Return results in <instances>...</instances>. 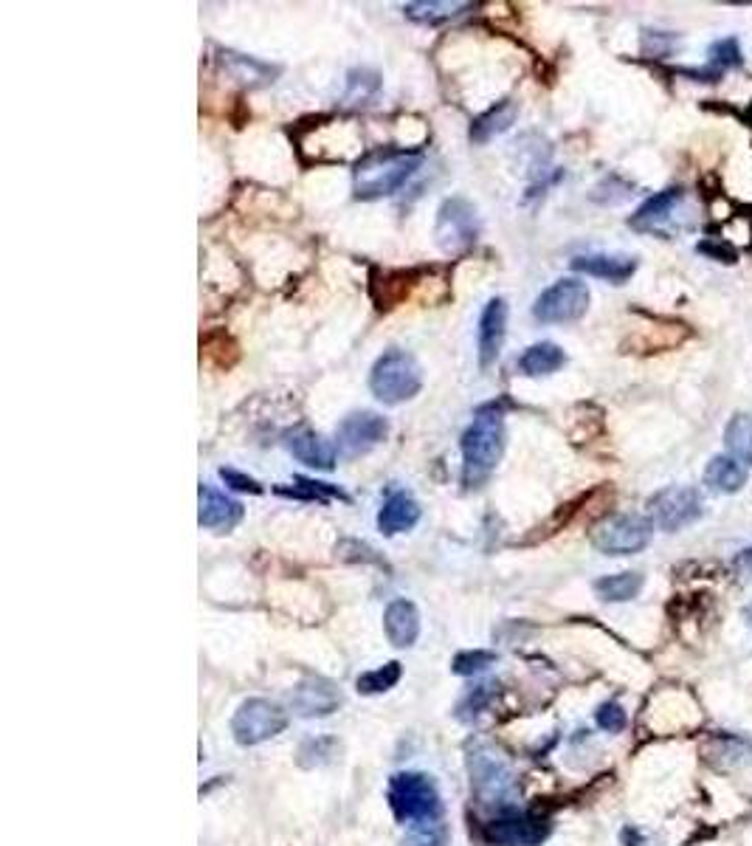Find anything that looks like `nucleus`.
Wrapping results in <instances>:
<instances>
[{"label": "nucleus", "instance_id": "nucleus-18", "mask_svg": "<svg viewBox=\"0 0 752 846\" xmlns=\"http://www.w3.org/2000/svg\"><path fill=\"white\" fill-rule=\"evenodd\" d=\"M471 776H474V787L480 793V799L496 801L510 790V773L508 768L494 757V753L476 751L471 757Z\"/></svg>", "mask_w": 752, "mask_h": 846}, {"label": "nucleus", "instance_id": "nucleus-29", "mask_svg": "<svg viewBox=\"0 0 752 846\" xmlns=\"http://www.w3.org/2000/svg\"><path fill=\"white\" fill-rule=\"evenodd\" d=\"M380 90V76L369 69H355L347 74V105H366Z\"/></svg>", "mask_w": 752, "mask_h": 846}, {"label": "nucleus", "instance_id": "nucleus-8", "mask_svg": "<svg viewBox=\"0 0 752 846\" xmlns=\"http://www.w3.org/2000/svg\"><path fill=\"white\" fill-rule=\"evenodd\" d=\"M288 725V714L271 700H245L231 720V730L240 745H259L265 739L282 734Z\"/></svg>", "mask_w": 752, "mask_h": 846}, {"label": "nucleus", "instance_id": "nucleus-20", "mask_svg": "<svg viewBox=\"0 0 752 846\" xmlns=\"http://www.w3.org/2000/svg\"><path fill=\"white\" fill-rule=\"evenodd\" d=\"M384 627H387V638L395 646H412V643L417 641V634H421V615H417V607L407 599L392 601L387 607V615H384Z\"/></svg>", "mask_w": 752, "mask_h": 846}, {"label": "nucleus", "instance_id": "nucleus-27", "mask_svg": "<svg viewBox=\"0 0 752 846\" xmlns=\"http://www.w3.org/2000/svg\"><path fill=\"white\" fill-rule=\"evenodd\" d=\"M468 9H471V3H448V0L437 3V0H432V3H407V7H403V14L414 23L437 26V23L454 21V17H460V14L468 12Z\"/></svg>", "mask_w": 752, "mask_h": 846}, {"label": "nucleus", "instance_id": "nucleus-22", "mask_svg": "<svg viewBox=\"0 0 752 846\" xmlns=\"http://www.w3.org/2000/svg\"><path fill=\"white\" fill-rule=\"evenodd\" d=\"M747 466L739 460H732L730 455H716L711 463L705 466V485L716 494H736L744 488L747 483Z\"/></svg>", "mask_w": 752, "mask_h": 846}, {"label": "nucleus", "instance_id": "nucleus-3", "mask_svg": "<svg viewBox=\"0 0 752 846\" xmlns=\"http://www.w3.org/2000/svg\"><path fill=\"white\" fill-rule=\"evenodd\" d=\"M423 387V373L421 364L414 362V355L407 350H387L380 355L378 362L373 364V373H369V389L378 401L389 403H403L412 401Z\"/></svg>", "mask_w": 752, "mask_h": 846}, {"label": "nucleus", "instance_id": "nucleus-12", "mask_svg": "<svg viewBox=\"0 0 752 846\" xmlns=\"http://www.w3.org/2000/svg\"><path fill=\"white\" fill-rule=\"evenodd\" d=\"M684 190L682 186H668V190L651 195L643 206L629 218V226L634 232L643 234H671L674 211L682 206Z\"/></svg>", "mask_w": 752, "mask_h": 846}, {"label": "nucleus", "instance_id": "nucleus-25", "mask_svg": "<svg viewBox=\"0 0 752 846\" xmlns=\"http://www.w3.org/2000/svg\"><path fill=\"white\" fill-rule=\"evenodd\" d=\"M725 446L727 455L732 460H739L741 466L750 469L752 466V415L750 412H739L732 415L725 426Z\"/></svg>", "mask_w": 752, "mask_h": 846}, {"label": "nucleus", "instance_id": "nucleus-34", "mask_svg": "<svg viewBox=\"0 0 752 846\" xmlns=\"http://www.w3.org/2000/svg\"><path fill=\"white\" fill-rule=\"evenodd\" d=\"M496 655L494 652H485V649H476V652H460L454 657V672L457 675H476V672L494 666Z\"/></svg>", "mask_w": 752, "mask_h": 846}, {"label": "nucleus", "instance_id": "nucleus-31", "mask_svg": "<svg viewBox=\"0 0 752 846\" xmlns=\"http://www.w3.org/2000/svg\"><path fill=\"white\" fill-rule=\"evenodd\" d=\"M403 846H448V830L440 821H417L403 838Z\"/></svg>", "mask_w": 752, "mask_h": 846}, {"label": "nucleus", "instance_id": "nucleus-30", "mask_svg": "<svg viewBox=\"0 0 752 846\" xmlns=\"http://www.w3.org/2000/svg\"><path fill=\"white\" fill-rule=\"evenodd\" d=\"M277 494H282V497H296V499H319V503H325L327 497L347 499V494L341 492L339 485L316 483V480H307V478H296V485H293V488H277Z\"/></svg>", "mask_w": 752, "mask_h": 846}, {"label": "nucleus", "instance_id": "nucleus-32", "mask_svg": "<svg viewBox=\"0 0 752 846\" xmlns=\"http://www.w3.org/2000/svg\"><path fill=\"white\" fill-rule=\"evenodd\" d=\"M400 680V663H387L384 669L366 672L359 677V691L361 694H380V691H389L395 682Z\"/></svg>", "mask_w": 752, "mask_h": 846}, {"label": "nucleus", "instance_id": "nucleus-33", "mask_svg": "<svg viewBox=\"0 0 752 846\" xmlns=\"http://www.w3.org/2000/svg\"><path fill=\"white\" fill-rule=\"evenodd\" d=\"M711 65L716 69V74H721L725 69H739L741 65V48L736 37H725L711 46Z\"/></svg>", "mask_w": 752, "mask_h": 846}, {"label": "nucleus", "instance_id": "nucleus-36", "mask_svg": "<svg viewBox=\"0 0 752 846\" xmlns=\"http://www.w3.org/2000/svg\"><path fill=\"white\" fill-rule=\"evenodd\" d=\"M220 478H223V483L229 485V488H234V492L263 494V485H259L254 478H248V474H243V471H238V469H220Z\"/></svg>", "mask_w": 752, "mask_h": 846}, {"label": "nucleus", "instance_id": "nucleus-10", "mask_svg": "<svg viewBox=\"0 0 752 846\" xmlns=\"http://www.w3.org/2000/svg\"><path fill=\"white\" fill-rule=\"evenodd\" d=\"M389 435V421L380 418L378 412H350L344 421L339 423V451L344 458H359Z\"/></svg>", "mask_w": 752, "mask_h": 846}, {"label": "nucleus", "instance_id": "nucleus-14", "mask_svg": "<svg viewBox=\"0 0 752 846\" xmlns=\"http://www.w3.org/2000/svg\"><path fill=\"white\" fill-rule=\"evenodd\" d=\"M291 705L302 717H327L341 705V694L330 680L311 677L299 682V689L291 694Z\"/></svg>", "mask_w": 752, "mask_h": 846}, {"label": "nucleus", "instance_id": "nucleus-38", "mask_svg": "<svg viewBox=\"0 0 752 846\" xmlns=\"http://www.w3.org/2000/svg\"><path fill=\"white\" fill-rule=\"evenodd\" d=\"M732 567H736V573H739L741 579L752 581V547H744L741 553H736Z\"/></svg>", "mask_w": 752, "mask_h": 846}, {"label": "nucleus", "instance_id": "nucleus-15", "mask_svg": "<svg viewBox=\"0 0 752 846\" xmlns=\"http://www.w3.org/2000/svg\"><path fill=\"white\" fill-rule=\"evenodd\" d=\"M197 503H201L197 522L204 528H211V531H231L243 519V506L238 499L226 497L223 492H217L211 485H201Z\"/></svg>", "mask_w": 752, "mask_h": 846}, {"label": "nucleus", "instance_id": "nucleus-7", "mask_svg": "<svg viewBox=\"0 0 752 846\" xmlns=\"http://www.w3.org/2000/svg\"><path fill=\"white\" fill-rule=\"evenodd\" d=\"M590 307V288L586 282L567 277L558 280L544 291L533 305V316L544 325H567V322H578Z\"/></svg>", "mask_w": 752, "mask_h": 846}, {"label": "nucleus", "instance_id": "nucleus-24", "mask_svg": "<svg viewBox=\"0 0 752 846\" xmlns=\"http://www.w3.org/2000/svg\"><path fill=\"white\" fill-rule=\"evenodd\" d=\"M705 759L718 768V771H730L736 764H744L752 759V742L744 737H732V734H721L713 737L705 748Z\"/></svg>", "mask_w": 752, "mask_h": 846}, {"label": "nucleus", "instance_id": "nucleus-13", "mask_svg": "<svg viewBox=\"0 0 752 846\" xmlns=\"http://www.w3.org/2000/svg\"><path fill=\"white\" fill-rule=\"evenodd\" d=\"M505 334H508V302L501 297H494V300H488V305L482 307L480 330H476V350H480V364L485 370L499 359Z\"/></svg>", "mask_w": 752, "mask_h": 846}, {"label": "nucleus", "instance_id": "nucleus-11", "mask_svg": "<svg viewBox=\"0 0 752 846\" xmlns=\"http://www.w3.org/2000/svg\"><path fill=\"white\" fill-rule=\"evenodd\" d=\"M549 835V821L524 810H501L488 824V838L501 846H538Z\"/></svg>", "mask_w": 752, "mask_h": 846}, {"label": "nucleus", "instance_id": "nucleus-19", "mask_svg": "<svg viewBox=\"0 0 752 846\" xmlns=\"http://www.w3.org/2000/svg\"><path fill=\"white\" fill-rule=\"evenodd\" d=\"M417 519H421V506H417V499L407 492H395L384 499V508L378 513V528L387 536H395V533H407L417 525Z\"/></svg>", "mask_w": 752, "mask_h": 846}, {"label": "nucleus", "instance_id": "nucleus-21", "mask_svg": "<svg viewBox=\"0 0 752 846\" xmlns=\"http://www.w3.org/2000/svg\"><path fill=\"white\" fill-rule=\"evenodd\" d=\"M516 117H519V105L513 99H505V102L494 105L490 110H485L482 117L474 119L471 124V142L474 144H488L490 138L501 136L513 128Z\"/></svg>", "mask_w": 752, "mask_h": 846}, {"label": "nucleus", "instance_id": "nucleus-16", "mask_svg": "<svg viewBox=\"0 0 752 846\" xmlns=\"http://www.w3.org/2000/svg\"><path fill=\"white\" fill-rule=\"evenodd\" d=\"M572 268L578 274L595 277V280L623 286L638 271V259L629 257V254H581V257L572 259Z\"/></svg>", "mask_w": 752, "mask_h": 846}, {"label": "nucleus", "instance_id": "nucleus-26", "mask_svg": "<svg viewBox=\"0 0 752 846\" xmlns=\"http://www.w3.org/2000/svg\"><path fill=\"white\" fill-rule=\"evenodd\" d=\"M223 65L245 85L274 83V76L279 74V69H274V65H268V62H259L254 60V57L234 55V51H223Z\"/></svg>", "mask_w": 752, "mask_h": 846}, {"label": "nucleus", "instance_id": "nucleus-5", "mask_svg": "<svg viewBox=\"0 0 752 846\" xmlns=\"http://www.w3.org/2000/svg\"><path fill=\"white\" fill-rule=\"evenodd\" d=\"M389 805L400 821H432L440 815V796L426 773H398L389 782Z\"/></svg>", "mask_w": 752, "mask_h": 846}, {"label": "nucleus", "instance_id": "nucleus-2", "mask_svg": "<svg viewBox=\"0 0 752 846\" xmlns=\"http://www.w3.org/2000/svg\"><path fill=\"white\" fill-rule=\"evenodd\" d=\"M421 165H423L421 153H407V150L366 153L359 165H355V172H353L355 198L361 201L387 198V195H392V192H398L400 186L407 184L409 178L421 170Z\"/></svg>", "mask_w": 752, "mask_h": 846}, {"label": "nucleus", "instance_id": "nucleus-6", "mask_svg": "<svg viewBox=\"0 0 752 846\" xmlns=\"http://www.w3.org/2000/svg\"><path fill=\"white\" fill-rule=\"evenodd\" d=\"M651 522L665 533L682 531L705 513V499L693 485H668L648 499Z\"/></svg>", "mask_w": 752, "mask_h": 846}, {"label": "nucleus", "instance_id": "nucleus-9", "mask_svg": "<svg viewBox=\"0 0 752 846\" xmlns=\"http://www.w3.org/2000/svg\"><path fill=\"white\" fill-rule=\"evenodd\" d=\"M437 243L446 252H462L480 238V215L465 198H448L437 211Z\"/></svg>", "mask_w": 752, "mask_h": 846}, {"label": "nucleus", "instance_id": "nucleus-1", "mask_svg": "<svg viewBox=\"0 0 752 846\" xmlns=\"http://www.w3.org/2000/svg\"><path fill=\"white\" fill-rule=\"evenodd\" d=\"M505 455V412L488 403L480 407L462 435V485L480 488Z\"/></svg>", "mask_w": 752, "mask_h": 846}, {"label": "nucleus", "instance_id": "nucleus-4", "mask_svg": "<svg viewBox=\"0 0 752 846\" xmlns=\"http://www.w3.org/2000/svg\"><path fill=\"white\" fill-rule=\"evenodd\" d=\"M654 522L643 513H611L592 528V545L606 556H631L648 547Z\"/></svg>", "mask_w": 752, "mask_h": 846}, {"label": "nucleus", "instance_id": "nucleus-37", "mask_svg": "<svg viewBox=\"0 0 752 846\" xmlns=\"http://www.w3.org/2000/svg\"><path fill=\"white\" fill-rule=\"evenodd\" d=\"M490 689H494V686H476V689L471 691V694H468L465 700L460 703V717L465 720V717H471V714H480L482 705L490 700Z\"/></svg>", "mask_w": 752, "mask_h": 846}, {"label": "nucleus", "instance_id": "nucleus-23", "mask_svg": "<svg viewBox=\"0 0 752 846\" xmlns=\"http://www.w3.org/2000/svg\"><path fill=\"white\" fill-rule=\"evenodd\" d=\"M563 364H567V353L558 348L556 341H538V345H530V348L519 355V370L530 378L553 376V373L561 370Z\"/></svg>", "mask_w": 752, "mask_h": 846}, {"label": "nucleus", "instance_id": "nucleus-17", "mask_svg": "<svg viewBox=\"0 0 752 846\" xmlns=\"http://www.w3.org/2000/svg\"><path fill=\"white\" fill-rule=\"evenodd\" d=\"M286 446L299 463L311 466V469L330 471L332 466H336V446H332L325 435H319V432H293V435L286 437Z\"/></svg>", "mask_w": 752, "mask_h": 846}, {"label": "nucleus", "instance_id": "nucleus-35", "mask_svg": "<svg viewBox=\"0 0 752 846\" xmlns=\"http://www.w3.org/2000/svg\"><path fill=\"white\" fill-rule=\"evenodd\" d=\"M595 720H597V725H601L604 730H609V734H620V730L626 728V723H629V720H626V711L620 709L617 703L601 705L595 714Z\"/></svg>", "mask_w": 752, "mask_h": 846}, {"label": "nucleus", "instance_id": "nucleus-39", "mask_svg": "<svg viewBox=\"0 0 752 846\" xmlns=\"http://www.w3.org/2000/svg\"><path fill=\"white\" fill-rule=\"evenodd\" d=\"M744 618H747V624H750V627H752V607L744 609Z\"/></svg>", "mask_w": 752, "mask_h": 846}, {"label": "nucleus", "instance_id": "nucleus-28", "mask_svg": "<svg viewBox=\"0 0 752 846\" xmlns=\"http://www.w3.org/2000/svg\"><path fill=\"white\" fill-rule=\"evenodd\" d=\"M643 590V573H617V576H604V579L595 581L597 599L604 601H631L638 599V593Z\"/></svg>", "mask_w": 752, "mask_h": 846}]
</instances>
